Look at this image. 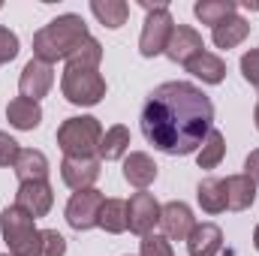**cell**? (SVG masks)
Returning a JSON list of instances; mask_svg holds the SVG:
<instances>
[{
    "label": "cell",
    "mask_w": 259,
    "mask_h": 256,
    "mask_svg": "<svg viewBox=\"0 0 259 256\" xmlns=\"http://www.w3.org/2000/svg\"><path fill=\"white\" fill-rule=\"evenodd\" d=\"M214 103L202 88L190 81H163L157 84L142 106L145 139L169 157L196 154L211 133Z\"/></svg>",
    "instance_id": "6da1fadb"
},
{
    "label": "cell",
    "mask_w": 259,
    "mask_h": 256,
    "mask_svg": "<svg viewBox=\"0 0 259 256\" xmlns=\"http://www.w3.org/2000/svg\"><path fill=\"white\" fill-rule=\"evenodd\" d=\"M91 33H88V24L81 15H75V12L58 15L55 21H49L46 27H39L33 33V58L49 66H55L58 61H69L72 52Z\"/></svg>",
    "instance_id": "7a4b0ae2"
},
{
    "label": "cell",
    "mask_w": 259,
    "mask_h": 256,
    "mask_svg": "<svg viewBox=\"0 0 259 256\" xmlns=\"http://www.w3.org/2000/svg\"><path fill=\"white\" fill-rule=\"evenodd\" d=\"M0 232L6 241V250L12 256H39L42 229H36V220L21 211L18 205H6L0 214Z\"/></svg>",
    "instance_id": "3957f363"
},
{
    "label": "cell",
    "mask_w": 259,
    "mask_h": 256,
    "mask_svg": "<svg viewBox=\"0 0 259 256\" xmlns=\"http://www.w3.org/2000/svg\"><path fill=\"white\" fill-rule=\"evenodd\" d=\"M103 142V124L91 115L66 118L58 127V148L64 157H94Z\"/></svg>",
    "instance_id": "277c9868"
},
{
    "label": "cell",
    "mask_w": 259,
    "mask_h": 256,
    "mask_svg": "<svg viewBox=\"0 0 259 256\" xmlns=\"http://www.w3.org/2000/svg\"><path fill=\"white\" fill-rule=\"evenodd\" d=\"M142 6L148 9L145 15V24H142V36H139V55L142 58H157V55H166V46H169V36H172V27H175V18L169 12V3H148L142 0Z\"/></svg>",
    "instance_id": "5b68a950"
},
{
    "label": "cell",
    "mask_w": 259,
    "mask_h": 256,
    "mask_svg": "<svg viewBox=\"0 0 259 256\" xmlns=\"http://www.w3.org/2000/svg\"><path fill=\"white\" fill-rule=\"evenodd\" d=\"M61 91H64L66 103L72 106H97L106 97V78L100 75V69H69L66 66Z\"/></svg>",
    "instance_id": "8992f818"
},
{
    "label": "cell",
    "mask_w": 259,
    "mask_h": 256,
    "mask_svg": "<svg viewBox=\"0 0 259 256\" xmlns=\"http://www.w3.org/2000/svg\"><path fill=\"white\" fill-rule=\"evenodd\" d=\"M103 202L106 196L97 187H88V190H75L66 202V223L78 232H88L94 226H100V211H103Z\"/></svg>",
    "instance_id": "52a82bcc"
},
{
    "label": "cell",
    "mask_w": 259,
    "mask_h": 256,
    "mask_svg": "<svg viewBox=\"0 0 259 256\" xmlns=\"http://www.w3.org/2000/svg\"><path fill=\"white\" fill-rule=\"evenodd\" d=\"M160 211H163V205L154 199V193L148 190L133 193L127 202V229L142 235V238L151 235V229L160 223Z\"/></svg>",
    "instance_id": "ba28073f"
},
{
    "label": "cell",
    "mask_w": 259,
    "mask_h": 256,
    "mask_svg": "<svg viewBox=\"0 0 259 256\" xmlns=\"http://www.w3.org/2000/svg\"><path fill=\"white\" fill-rule=\"evenodd\" d=\"M52 84H55V66L42 64V61H36V58H30L24 69H21V75H18V91H21V97H27V100H33V103H39L49 91H52Z\"/></svg>",
    "instance_id": "9c48e42d"
},
{
    "label": "cell",
    "mask_w": 259,
    "mask_h": 256,
    "mask_svg": "<svg viewBox=\"0 0 259 256\" xmlns=\"http://www.w3.org/2000/svg\"><path fill=\"white\" fill-rule=\"evenodd\" d=\"M100 157H64L61 163V178L69 190H88L100 178Z\"/></svg>",
    "instance_id": "30bf717a"
},
{
    "label": "cell",
    "mask_w": 259,
    "mask_h": 256,
    "mask_svg": "<svg viewBox=\"0 0 259 256\" xmlns=\"http://www.w3.org/2000/svg\"><path fill=\"white\" fill-rule=\"evenodd\" d=\"M199 52H205V42H202V33L190 27V24H175L172 27V36H169V46H166V58L175 61V64L187 66Z\"/></svg>",
    "instance_id": "8fae6325"
},
{
    "label": "cell",
    "mask_w": 259,
    "mask_h": 256,
    "mask_svg": "<svg viewBox=\"0 0 259 256\" xmlns=\"http://www.w3.org/2000/svg\"><path fill=\"white\" fill-rule=\"evenodd\" d=\"M15 205L21 211H27L33 220L46 217L55 205V190L49 181H27V184H18V193H15Z\"/></svg>",
    "instance_id": "7c38bea8"
},
{
    "label": "cell",
    "mask_w": 259,
    "mask_h": 256,
    "mask_svg": "<svg viewBox=\"0 0 259 256\" xmlns=\"http://www.w3.org/2000/svg\"><path fill=\"white\" fill-rule=\"evenodd\" d=\"M160 226H163V235L169 241H187V235L196 226V217L187 202H181V199L178 202H166L163 211H160Z\"/></svg>",
    "instance_id": "4fadbf2b"
},
{
    "label": "cell",
    "mask_w": 259,
    "mask_h": 256,
    "mask_svg": "<svg viewBox=\"0 0 259 256\" xmlns=\"http://www.w3.org/2000/svg\"><path fill=\"white\" fill-rule=\"evenodd\" d=\"M124 181L136 190H148L157 181V163L151 160V154L133 151L130 157H124Z\"/></svg>",
    "instance_id": "5bb4252c"
},
{
    "label": "cell",
    "mask_w": 259,
    "mask_h": 256,
    "mask_svg": "<svg viewBox=\"0 0 259 256\" xmlns=\"http://www.w3.org/2000/svg\"><path fill=\"white\" fill-rule=\"evenodd\" d=\"M187 250L190 256H217L223 250V229L217 223H196L187 235Z\"/></svg>",
    "instance_id": "9a60e30c"
},
{
    "label": "cell",
    "mask_w": 259,
    "mask_h": 256,
    "mask_svg": "<svg viewBox=\"0 0 259 256\" xmlns=\"http://www.w3.org/2000/svg\"><path fill=\"white\" fill-rule=\"evenodd\" d=\"M15 178L18 184H27V181H49V157L36 148H21L18 160H15Z\"/></svg>",
    "instance_id": "2e32d148"
},
{
    "label": "cell",
    "mask_w": 259,
    "mask_h": 256,
    "mask_svg": "<svg viewBox=\"0 0 259 256\" xmlns=\"http://www.w3.org/2000/svg\"><path fill=\"white\" fill-rule=\"evenodd\" d=\"M247 36H250V21L241 18V15H229L226 21H220L217 27H211L214 46H217V49H226V52L235 49V46H241Z\"/></svg>",
    "instance_id": "e0dca14e"
},
{
    "label": "cell",
    "mask_w": 259,
    "mask_h": 256,
    "mask_svg": "<svg viewBox=\"0 0 259 256\" xmlns=\"http://www.w3.org/2000/svg\"><path fill=\"white\" fill-rule=\"evenodd\" d=\"M223 190H226V208H232V211H247L256 202V184L244 172L223 178Z\"/></svg>",
    "instance_id": "ac0fdd59"
},
{
    "label": "cell",
    "mask_w": 259,
    "mask_h": 256,
    "mask_svg": "<svg viewBox=\"0 0 259 256\" xmlns=\"http://www.w3.org/2000/svg\"><path fill=\"white\" fill-rule=\"evenodd\" d=\"M6 121L15 130H24L27 133V130H36L42 124V109H39V103H33L27 97H15L6 106Z\"/></svg>",
    "instance_id": "d6986e66"
},
{
    "label": "cell",
    "mask_w": 259,
    "mask_h": 256,
    "mask_svg": "<svg viewBox=\"0 0 259 256\" xmlns=\"http://www.w3.org/2000/svg\"><path fill=\"white\" fill-rule=\"evenodd\" d=\"M184 69H187L193 78H199L202 84H220V81L226 78V64H223V58H217L214 52H199Z\"/></svg>",
    "instance_id": "ffe728a7"
},
{
    "label": "cell",
    "mask_w": 259,
    "mask_h": 256,
    "mask_svg": "<svg viewBox=\"0 0 259 256\" xmlns=\"http://www.w3.org/2000/svg\"><path fill=\"white\" fill-rule=\"evenodd\" d=\"M127 151H130V130L124 124H115V127H109L103 133V142H100L97 157L106 160V163H112V160H124Z\"/></svg>",
    "instance_id": "44dd1931"
},
{
    "label": "cell",
    "mask_w": 259,
    "mask_h": 256,
    "mask_svg": "<svg viewBox=\"0 0 259 256\" xmlns=\"http://www.w3.org/2000/svg\"><path fill=\"white\" fill-rule=\"evenodd\" d=\"M199 208L205 214H223L226 211V190H223V178H202L196 187Z\"/></svg>",
    "instance_id": "7402d4cb"
},
{
    "label": "cell",
    "mask_w": 259,
    "mask_h": 256,
    "mask_svg": "<svg viewBox=\"0 0 259 256\" xmlns=\"http://www.w3.org/2000/svg\"><path fill=\"white\" fill-rule=\"evenodd\" d=\"M91 12L97 15V21L109 30L124 27L130 18V6L124 0H91Z\"/></svg>",
    "instance_id": "603a6c76"
},
{
    "label": "cell",
    "mask_w": 259,
    "mask_h": 256,
    "mask_svg": "<svg viewBox=\"0 0 259 256\" xmlns=\"http://www.w3.org/2000/svg\"><path fill=\"white\" fill-rule=\"evenodd\" d=\"M193 15L202 24L217 27V24L226 21L229 15H238V3H235V0H199L193 6Z\"/></svg>",
    "instance_id": "cb8c5ba5"
},
{
    "label": "cell",
    "mask_w": 259,
    "mask_h": 256,
    "mask_svg": "<svg viewBox=\"0 0 259 256\" xmlns=\"http://www.w3.org/2000/svg\"><path fill=\"white\" fill-rule=\"evenodd\" d=\"M223 157H226V139H223L220 130L211 127V133L202 142V148L196 151V163H199V169H217L223 163Z\"/></svg>",
    "instance_id": "d4e9b609"
},
{
    "label": "cell",
    "mask_w": 259,
    "mask_h": 256,
    "mask_svg": "<svg viewBox=\"0 0 259 256\" xmlns=\"http://www.w3.org/2000/svg\"><path fill=\"white\" fill-rule=\"evenodd\" d=\"M100 229H106L109 235L127 232V202H124V199H106V202H103Z\"/></svg>",
    "instance_id": "484cf974"
},
{
    "label": "cell",
    "mask_w": 259,
    "mask_h": 256,
    "mask_svg": "<svg viewBox=\"0 0 259 256\" xmlns=\"http://www.w3.org/2000/svg\"><path fill=\"white\" fill-rule=\"evenodd\" d=\"M100 61H103V46H100V39L88 36V39L72 52V58L66 61V66H69V69H100Z\"/></svg>",
    "instance_id": "4316f807"
},
{
    "label": "cell",
    "mask_w": 259,
    "mask_h": 256,
    "mask_svg": "<svg viewBox=\"0 0 259 256\" xmlns=\"http://www.w3.org/2000/svg\"><path fill=\"white\" fill-rule=\"evenodd\" d=\"M139 256H175L172 253V241L166 235H145L142 238V247H139Z\"/></svg>",
    "instance_id": "83f0119b"
},
{
    "label": "cell",
    "mask_w": 259,
    "mask_h": 256,
    "mask_svg": "<svg viewBox=\"0 0 259 256\" xmlns=\"http://www.w3.org/2000/svg\"><path fill=\"white\" fill-rule=\"evenodd\" d=\"M66 253V238L58 229H42V244H39V256H64Z\"/></svg>",
    "instance_id": "f1b7e54d"
},
{
    "label": "cell",
    "mask_w": 259,
    "mask_h": 256,
    "mask_svg": "<svg viewBox=\"0 0 259 256\" xmlns=\"http://www.w3.org/2000/svg\"><path fill=\"white\" fill-rule=\"evenodd\" d=\"M18 154H21V145H18V142H15L9 133H0V169H9V166H15Z\"/></svg>",
    "instance_id": "f546056e"
},
{
    "label": "cell",
    "mask_w": 259,
    "mask_h": 256,
    "mask_svg": "<svg viewBox=\"0 0 259 256\" xmlns=\"http://www.w3.org/2000/svg\"><path fill=\"white\" fill-rule=\"evenodd\" d=\"M18 58V36L0 24V64H9Z\"/></svg>",
    "instance_id": "4dcf8cb0"
},
{
    "label": "cell",
    "mask_w": 259,
    "mask_h": 256,
    "mask_svg": "<svg viewBox=\"0 0 259 256\" xmlns=\"http://www.w3.org/2000/svg\"><path fill=\"white\" fill-rule=\"evenodd\" d=\"M241 75L259 91V49H250L241 55Z\"/></svg>",
    "instance_id": "1f68e13d"
},
{
    "label": "cell",
    "mask_w": 259,
    "mask_h": 256,
    "mask_svg": "<svg viewBox=\"0 0 259 256\" xmlns=\"http://www.w3.org/2000/svg\"><path fill=\"white\" fill-rule=\"evenodd\" d=\"M244 175L256 184V190H259V148L247 154V160H244Z\"/></svg>",
    "instance_id": "d6a6232c"
},
{
    "label": "cell",
    "mask_w": 259,
    "mask_h": 256,
    "mask_svg": "<svg viewBox=\"0 0 259 256\" xmlns=\"http://www.w3.org/2000/svg\"><path fill=\"white\" fill-rule=\"evenodd\" d=\"M253 247H256V253H259V226L253 229Z\"/></svg>",
    "instance_id": "836d02e7"
},
{
    "label": "cell",
    "mask_w": 259,
    "mask_h": 256,
    "mask_svg": "<svg viewBox=\"0 0 259 256\" xmlns=\"http://www.w3.org/2000/svg\"><path fill=\"white\" fill-rule=\"evenodd\" d=\"M253 121H256V130H259V103H256V109H253Z\"/></svg>",
    "instance_id": "e575fe53"
},
{
    "label": "cell",
    "mask_w": 259,
    "mask_h": 256,
    "mask_svg": "<svg viewBox=\"0 0 259 256\" xmlns=\"http://www.w3.org/2000/svg\"><path fill=\"white\" fill-rule=\"evenodd\" d=\"M0 256H12V253H0Z\"/></svg>",
    "instance_id": "d590c367"
}]
</instances>
